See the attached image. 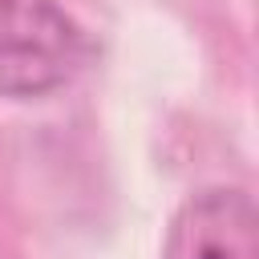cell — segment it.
<instances>
[{"label": "cell", "instance_id": "1", "mask_svg": "<svg viewBox=\"0 0 259 259\" xmlns=\"http://www.w3.org/2000/svg\"><path fill=\"white\" fill-rule=\"evenodd\" d=\"M85 57V32L57 0H0V97H49L81 73Z\"/></svg>", "mask_w": 259, "mask_h": 259}, {"label": "cell", "instance_id": "2", "mask_svg": "<svg viewBox=\"0 0 259 259\" xmlns=\"http://www.w3.org/2000/svg\"><path fill=\"white\" fill-rule=\"evenodd\" d=\"M162 259H259L255 198L235 186L186 198L166 231Z\"/></svg>", "mask_w": 259, "mask_h": 259}]
</instances>
